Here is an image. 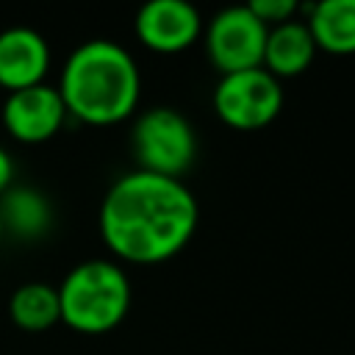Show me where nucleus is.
<instances>
[{
    "label": "nucleus",
    "mask_w": 355,
    "mask_h": 355,
    "mask_svg": "<svg viewBox=\"0 0 355 355\" xmlns=\"http://www.w3.org/2000/svg\"><path fill=\"white\" fill-rule=\"evenodd\" d=\"M55 89L69 116L94 128H108L136 111L141 75L122 44L92 39L69 53Z\"/></svg>",
    "instance_id": "nucleus-2"
},
{
    "label": "nucleus",
    "mask_w": 355,
    "mask_h": 355,
    "mask_svg": "<svg viewBox=\"0 0 355 355\" xmlns=\"http://www.w3.org/2000/svg\"><path fill=\"white\" fill-rule=\"evenodd\" d=\"M247 8L266 28H277L283 22H291L294 14H300V3L297 0H252V3H247Z\"/></svg>",
    "instance_id": "nucleus-14"
},
{
    "label": "nucleus",
    "mask_w": 355,
    "mask_h": 355,
    "mask_svg": "<svg viewBox=\"0 0 355 355\" xmlns=\"http://www.w3.org/2000/svg\"><path fill=\"white\" fill-rule=\"evenodd\" d=\"M283 86L263 67L222 75L214 89V111L233 130H258L277 119Z\"/></svg>",
    "instance_id": "nucleus-5"
},
{
    "label": "nucleus",
    "mask_w": 355,
    "mask_h": 355,
    "mask_svg": "<svg viewBox=\"0 0 355 355\" xmlns=\"http://www.w3.org/2000/svg\"><path fill=\"white\" fill-rule=\"evenodd\" d=\"M50 69V44L33 28H8L0 33V89L22 92L44 83Z\"/></svg>",
    "instance_id": "nucleus-9"
},
{
    "label": "nucleus",
    "mask_w": 355,
    "mask_h": 355,
    "mask_svg": "<svg viewBox=\"0 0 355 355\" xmlns=\"http://www.w3.org/2000/svg\"><path fill=\"white\" fill-rule=\"evenodd\" d=\"M14 186V161L6 147H0V194H6Z\"/></svg>",
    "instance_id": "nucleus-15"
},
{
    "label": "nucleus",
    "mask_w": 355,
    "mask_h": 355,
    "mask_svg": "<svg viewBox=\"0 0 355 355\" xmlns=\"http://www.w3.org/2000/svg\"><path fill=\"white\" fill-rule=\"evenodd\" d=\"M133 31L147 50L175 55L189 50L202 36V19L186 0H150L139 8Z\"/></svg>",
    "instance_id": "nucleus-8"
},
{
    "label": "nucleus",
    "mask_w": 355,
    "mask_h": 355,
    "mask_svg": "<svg viewBox=\"0 0 355 355\" xmlns=\"http://www.w3.org/2000/svg\"><path fill=\"white\" fill-rule=\"evenodd\" d=\"M316 50L330 55H355V0H319L300 6Z\"/></svg>",
    "instance_id": "nucleus-12"
},
{
    "label": "nucleus",
    "mask_w": 355,
    "mask_h": 355,
    "mask_svg": "<svg viewBox=\"0 0 355 355\" xmlns=\"http://www.w3.org/2000/svg\"><path fill=\"white\" fill-rule=\"evenodd\" d=\"M0 241H3V222H0Z\"/></svg>",
    "instance_id": "nucleus-16"
},
{
    "label": "nucleus",
    "mask_w": 355,
    "mask_h": 355,
    "mask_svg": "<svg viewBox=\"0 0 355 355\" xmlns=\"http://www.w3.org/2000/svg\"><path fill=\"white\" fill-rule=\"evenodd\" d=\"M55 288L61 322L83 336L114 330L130 308V280L119 263L105 258H92L72 266Z\"/></svg>",
    "instance_id": "nucleus-3"
},
{
    "label": "nucleus",
    "mask_w": 355,
    "mask_h": 355,
    "mask_svg": "<svg viewBox=\"0 0 355 355\" xmlns=\"http://www.w3.org/2000/svg\"><path fill=\"white\" fill-rule=\"evenodd\" d=\"M8 316L25 333L50 330L55 322H61L58 288L50 283H39V280L22 283L8 300Z\"/></svg>",
    "instance_id": "nucleus-13"
},
{
    "label": "nucleus",
    "mask_w": 355,
    "mask_h": 355,
    "mask_svg": "<svg viewBox=\"0 0 355 355\" xmlns=\"http://www.w3.org/2000/svg\"><path fill=\"white\" fill-rule=\"evenodd\" d=\"M0 222L3 236H14L17 241H39L53 230L55 211L47 194L31 186H11L0 194Z\"/></svg>",
    "instance_id": "nucleus-10"
},
{
    "label": "nucleus",
    "mask_w": 355,
    "mask_h": 355,
    "mask_svg": "<svg viewBox=\"0 0 355 355\" xmlns=\"http://www.w3.org/2000/svg\"><path fill=\"white\" fill-rule=\"evenodd\" d=\"M130 150L141 172L180 180L197 158V133L178 108L155 105L139 114Z\"/></svg>",
    "instance_id": "nucleus-4"
},
{
    "label": "nucleus",
    "mask_w": 355,
    "mask_h": 355,
    "mask_svg": "<svg viewBox=\"0 0 355 355\" xmlns=\"http://www.w3.org/2000/svg\"><path fill=\"white\" fill-rule=\"evenodd\" d=\"M200 208L183 180L128 172L105 191L100 236L125 263H161L175 258L194 236Z\"/></svg>",
    "instance_id": "nucleus-1"
},
{
    "label": "nucleus",
    "mask_w": 355,
    "mask_h": 355,
    "mask_svg": "<svg viewBox=\"0 0 355 355\" xmlns=\"http://www.w3.org/2000/svg\"><path fill=\"white\" fill-rule=\"evenodd\" d=\"M316 58V42L305 25V19H291L277 28H269L266 47H263V69L269 75L280 78H297L302 75Z\"/></svg>",
    "instance_id": "nucleus-11"
},
{
    "label": "nucleus",
    "mask_w": 355,
    "mask_h": 355,
    "mask_svg": "<svg viewBox=\"0 0 355 355\" xmlns=\"http://www.w3.org/2000/svg\"><path fill=\"white\" fill-rule=\"evenodd\" d=\"M266 33L269 28L247 6H230L208 22L202 39L211 64L222 75H230L263 64Z\"/></svg>",
    "instance_id": "nucleus-6"
},
{
    "label": "nucleus",
    "mask_w": 355,
    "mask_h": 355,
    "mask_svg": "<svg viewBox=\"0 0 355 355\" xmlns=\"http://www.w3.org/2000/svg\"><path fill=\"white\" fill-rule=\"evenodd\" d=\"M67 108L55 86L39 83L22 92H11L0 105V122L11 139L22 144L50 141L67 122Z\"/></svg>",
    "instance_id": "nucleus-7"
}]
</instances>
